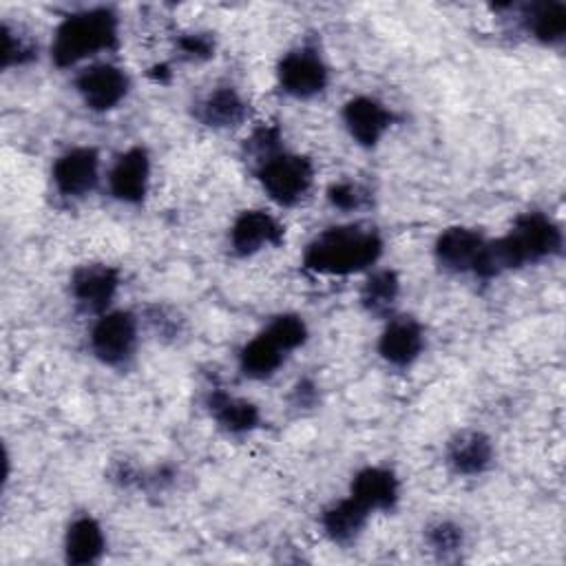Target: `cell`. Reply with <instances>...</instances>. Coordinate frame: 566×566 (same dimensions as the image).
Instances as JSON below:
<instances>
[{
    "instance_id": "9",
    "label": "cell",
    "mask_w": 566,
    "mask_h": 566,
    "mask_svg": "<svg viewBox=\"0 0 566 566\" xmlns=\"http://www.w3.org/2000/svg\"><path fill=\"white\" fill-rule=\"evenodd\" d=\"M122 276L119 270L106 263H84L71 274V296L82 312L104 314L108 312Z\"/></svg>"
},
{
    "instance_id": "29",
    "label": "cell",
    "mask_w": 566,
    "mask_h": 566,
    "mask_svg": "<svg viewBox=\"0 0 566 566\" xmlns=\"http://www.w3.org/2000/svg\"><path fill=\"white\" fill-rule=\"evenodd\" d=\"M177 44H179V51L192 60L210 57L214 51V40L208 33H186L179 38Z\"/></svg>"
},
{
    "instance_id": "2",
    "label": "cell",
    "mask_w": 566,
    "mask_h": 566,
    "mask_svg": "<svg viewBox=\"0 0 566 566\" xmlns=\"http://www.w3.org/2000/svg\"><path fill=\"white\" fill-rule=\"evenodd\" d=\"M382 237L363 223L321 230L303 250V268L323 276H349L371 270L382 256Z\"/></svg>"
},
{
    "instance_id": "24",
    "label": "cell",
    "mask_w": 566,
    "mask_h": 566,
    "mask_svg": "<svg viewBox=\"0 0 566 566\" xmlns=\"http://www.w3.org/2000/svg\"><path fill=\"white\" fill-rule=\"evenodd\" d=\"M263 332L285 352H294L298 349L305 340H307V325L298 314H276L265 327Z\"/></svg>"
},
{
    "instance_id": "16",
    "label": "cell",
    "mask_w": 566,
    "mask_h": 566,
    "mask_svg": "<svg viewBox=\"0 0 566 566\" xmlns=\"http://www.w3.org/2000/svg\"><path fill=\"white\" fill-rule=\"evenodd\" d=\"M349 495L369 513L391 511L400 497V482L389 467L369 464L352 478Z\"/></svg>"
},
{
    "instance_id": "13",
    "label": "cell",
    "mask_w": 566,
    "mask_h": 566,
    "mask_svg": "<svg viewBox=\"0 0 566 566\" xmlns=\"http://www.w3.org/2000/svg\"><path fill=\"white\" fill-rule=\"evenodd\" d=\"M486 237L475 228L453 226L444 228L433 243V259L444 272L467 274L475 270L484 250Z\"/></svg>"
},
{
    "instance_id": "23",
    "label": "cell",
    "mask_w": 566,
    "mask_h": 566,
    "mask_svg": "<svg viewBox=\"0 0 566 566\" xmlns=\"http://www.w3.org/2000/svg\"><path fill=\"white\" fill-rule=\"evenodd\" d=\"M400 296V279L394 270L382 268L367 274L360 287V305L369 316L389 318Z\"/></svg>"
},
{
    "instance_id": "21",
    "label": "cell",
    "mask_w": 566,
    "mask_h": 566,
    "mask_svg": "<svg viewBox=\"0 0 566 566\" xmlns=\"http://www.w3.org/2000/svg\"><path fill=\"white\" fill-rule=\"evenodd\" d=\"M522 29L546 46H557L566 38V4L564 2H531L517 7Z\"/></svg>"
},
{
    "instance_id": "22",
    "label": "cell",
    "mask_w": 566,
    "mask_h": 566,
    "mask_svg": "<svg viewBox=\"0 0 566 566\" xmlns=\"http://www.w3.org/2000/svg\"><path fill=\"white\" fill-rule=\"evenodd\" d=\"M285 352L261 329L254 338H250L237 356L239 363V371L245 378L252 380H265L270 376L276 374V369L283 365L285 360Z\"/></svg>"
},
{
    "instance_id": "17",
    "label": "cell",
    "mask_w": 566,
    "mask_h": 566,
    "mask_svg": "<svg viewBox=\"0 0 566 566\" xmlns=\"http://www.w3.org/2000/svg\"><path fill=\"white\" fill-rule=\"evenodd\" d=\"M64 559L75 566H88L102 559L106 551V535L93 515H77L64 531Z\"/></svg>"
},
{
    "instance_id": "28",
    "label": "cell",
    "mask_w": 566,
    "mask_h": 566,
    "mask_svg": "<svg viewBox=\"0 0 566 566\" xmlns=\"http://www.w3.org/2000/svg\"><path fill=\"white\" fill-rule=\"evenodd\" d=\"M245 148H248V155L254 159V166H256L261 159H265L272 153L283 148L281 146V128L276 124H261V126H256L252 130V135L248 137Z\"/></svg>"
},
{
    "instance_id": "3",
    "label": "cell",
    "mask_w": 566,
    "mask_h": 566,
    "mask_svg": "<svg viewBox=\"0 0 566 566\" xmlns=\"http://www.w3.org/2000/svg\"><path fill=\"white\" fill-rule=\"evenodd\" d=\"M119 44V18L111 7L73 11L60 20L51 40L55 66H75L88 57L113 51Z\"/></svg>"
},
{
    "instance_id": "10",
    "label": "cell",
    "mask_w": 566,
    "mask_h": 566,
    "mask_svg": "<svg viewBox=\"0 0 566 566\" xmlns=\"http://www.w3.org/2000/svg\"><path fill=\"white\" fill-rule=\"evenodd\" d=\"M230 248L239 256H252L285 241L283 223L265 210H243L230 226Z\"/></svg>"
},
{
    "instance_id": "15",
    "label": "cell",
    "mask_w": 566,
    "mask_h": 566,
    "mask_svg": "<svg viewBox=\"0 0 566 566\" xmlns=\"http://www.w3.org/2000/svg\"><path fill=\"white\" fill-rule=\"evenodd\" d=\"M444 460L453 473L475 478L493 467L495 449L486 433L478 429H460L449 438Z\"/></svg>"
},
{
    "instance_id": "30",
    "label": "cell",
    "mask_w": 566,
    "mask_h": 566,
    "mask_svg": "<svg viewBox=\"0 0 566 566\" xmlns=\"http://www.w3.org/2000/svg\"><path fill=\"white\" fill-rule=\"evenodd\" d=\"M318 398V391H316V385L310 380V378H303L294 385L292 389V402L294 407H314Z\"/></svg>"
},
{
    "instance_id": "20",
    "label": "cell",
    "mask_w": 566,
    "mask_h": 566,
    "mask_svg": "<svg viewBox=\"0 0 566 566\" xmlns=\"http://www.w3.org/2000/svg\"><path fill=\"white\" fill-rule=\"evenodd\" d=\"M206 405L217 427L230 436H245L254 431L261 422V413L254 402L221 389L210 391Z\"/></svg>"
},
{
    "instance_id": "8",
    "label": "cell",
    "mask_w": 566,
    "mask_h": 566,
    "mask_svg": "<svg viewBox=\"0 0 566 566\" xmlns=\"http://www.w3.org/2000/svg\"><path fill=\"white\" fill-rule=\"evenodd\" d=\"M51 179L62 197L80 199L99 181V153L93 146H73L55 157Z\"/></svg>"
},
{
    "instance_id": "6",
    "label": "cell",
    "mask_w": 566,
    "mask_h": 566,
    "mask_svg": "<svg viewBox=\"0 0 566 566\" xmlns=\"http://www.w3.org/2000/svg\"><path fill=\"white\" fill-rule=\"evenodd\" d=\"M139 325L128 310H108L99 314L88 334L91 354L108 367H124L137 349Z\"/></svg>"
},
{
    "instance_id": "27",
    "label": "cell",
    "mask_w": 566,
    "mask_h": 566,
    "mask_svg": "<svg viewBox=\"0 0 566 566\" xmlns=\"http://www.w3.org/2000/svg\"><path fill=\"white\" fill-rule=\"evenodd\" d=\"M327 201L338 210L354 212V210H360L369 203V190L365 186H360L358 181L343 179V181H336V184L329 186Z\"/></svg>"
},
{
    "instance_id": "12",
    "label": "cell",
    "mask_w": 566,
    "mask_h": 566,
    "mask_svg": "<svg viewBox=\"0 0 566 566\" xmlns=\"http://www.w3.org/2000/svg\"><path fill=\"white\" fill-rule=\"evenodd\" d=\"M108 192L122 203H142L150 188V157L144 146L119 153L108 170Z\"/></svg>"
},
{
    "instance_id": "19",
    "label": "cell",
    "mask_w": 566,
    "mask_h": 566,
    "mask_svg": "<svg viewBox=\"0 0 566 566\" xmlns=\"http://www.w3.org/2000/svg\"><path fill=\"white\" fill-rule=\"evenodd\" d=\"M369 515L371 513L363 504H358L352 495H347L323 509L321 528L329 542L347 546L363 535L369 522Z\"/></svg>"
},
{
    "instance_id": "1",
    "label": "cell",
    "mask_w": 566,
    "mask_h": 566,
    "mask_svg": "<svg viewBox=\"0 0 566 566\" xmlns=\"http://www.w3.org/2000/svg\"><path fill=\"white\" fill-rule=\"evenodd\" d=\"M562 245L564 237L559 223L539 210H528L513 221L506 234L486 239L473 274L489 281L502 272L553 259L562 252Z\"/></svg>"
},
{
    "instance_id": "5",
    "label": "cell",
    "mask_w": 566,
    "mask_h": 566,
    "mask_svg": "<svg viewBox=\"0 0 566 566\" xmlns=\"http://www.w3.org/2000/svg\"><path fill=\"white\" fill-rule=\"evenodd\" d=\"M279 88L294 99H312L327 88L329 66L314 44H298L285 51L276 64Z\"/></svg>"
},
{
    "instance_id": "18",
    "label": "cell",
    "mask_w": 566,
    "mask_h": 566,
    "mask_svg": "<svg viewBox=\"0 0 566 566\" xmlns=\"http://www.w3.org/2000/svg\"><path fill=\"white\" fill-rule=\"evenodd\" d=\"M197 119L208 128H234L248 117V102L234 86H214L197 104Z\"/></svg>"
},
{
    "instance_id": "14",
    "label": "cell",
    "mask_w": 566,
    "mask_h": 566,
    "mask_svg": "<svg viewBox=\"0 0 566 566\" xmlns=\"http://www.w3.org/2000/svg\"><path fill=\"white\" fill-rule=\"evenodd\" d=\"M424 349V329L413 316H389L380 336L378 354L391 367H409Z\"/></svg>"
},
{
    "instance_id": "4",
    "label": "cell",
    "mask_w": 566,
    "mask_h": 566,
    "mask_svg": "<svg viewBox=\"0 0 566 566\" xmlns=\"http://www.w3.org/2000/svg\"><path fill=\"white\" fill-rule=\"evenodd\" d=\"M254 168L265 195L283 208L301 203L314 186L312 159L285 148L261 159Z\"/></svg>"
},
{
    "instance_id": "11",
    "label": "cell",
    "mask_w": 566,
    "mask_h": 566,
    "mask_svg": "<svg viewBox=\"0 0 566 566\" xmlns=\"http://www.w3.org/2000/svg\"><path fill=\"white\" fill-rule=\"evenodd\" d=\"M343 126L363 148H374L394 124V113L371 95H356L343 106Z\"/></svg>"
},
{
    "instance_id": "7",
    "label": "cell",
    "mask_w": 566,
    "mask_h": 566,
    "mask_svg": "<svg viewBox=\"0 0 566 566\" xmlns=\"http://www.w3.org/2000/svg\"><path fill=\"white\" fill-rule=\"evenodd\" d=\"M73 84L84 106L95 113H106L117 108L130 91V77L126 69L113 62H93L84 66L75 75Z\"/></svg>"
},
{
    "instance_id": "25",
    "label": "cell",
    "mask_w": 566,
    "mask_h": 566,
    "mask_svg": "<svg viewBox=\"0 0 566 566\" xmlns=\"http://www.w3.org/2000/svg\"><path fill=\"white\" fill-rule=\"evenodd\" d=\"M424 542L427 546L440 555V557H449L453 553H458L464 544V535H462V528L451 522V520H438L433 524L427 526L424 531Z\"/></svg>"
},
{
    "instance_id": "26",
    "label": "cell",
    "mask_w": 566,
    "mask_h": 566,
    "mask_svg": "<svg viewBox=\"0 0 566 566\" xmlns=\"http://www.w3.org/2000/svg\"><path fill=\"white\" fill-rule=\"evenodd\" d=\"M35 46L29 35H22L7 22H2V69L27 64L35 57Z\"/></svg>"
}]
</instances>
